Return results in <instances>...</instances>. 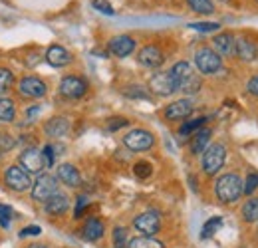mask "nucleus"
Here are the masks:
<instances>
[{"instance_id":"nucleus-1","label":"nucleus","mask_w":258,"mask_h":248,"mask_svg":"<svg viewBox=\"0 0 258 248\" xmlns=\"http://www.w3.org/2000/svg\"><path fill=\"white\" fill-rule=\"evenodd\" d=\"M242 191H244V183L240 181L238 175H232V173L219 177V181L215 185V193H217L219 201H223L226 205L238 201L242 197Z\"/></svg>"},{"instance_id":"nucleus-2","label":"nucleus","mask_w":258,"mask_h":248,"mask_svg":"<svg viewBox=\"0 0 258 248\" xmlns=\"http://www.w3.org/2000/svg\"><path fill=\"white\" fill-rule=\"evenodd\" d=\"M226 159V147L223 143H213L203 151V171L207 175H217Z\"/></svg>"},{"instance_id":"nucleus-3","label":"nucleus","mask_w":258,"mask_h":248,"mask_svg":"<svg viewBox=\"0 0 258 248\" xmlns=\"http://www.w3.org/2000/svg\"><path fill=\"white\" fill-rule=\"evenodd\" d=\"M4 183L10 191L14 193H24L28 189H32V179H30V173L24 171L20 165H12L6 169L4 173Z\"/></svg>"},{"instance_id":"nucleus-4","label":"nucleus","mask_w":258,"mask_h":248,"mask_svg":"<svg viewBox=\"0 0 258 248\" xmlns=\"http://www.w3.org/2000/svg\"><path fill=\"white\" fill-rule=\"evenodd\" d=\"M195 66H197V70H199L201 74L211 76V74H215V72L221 70L223 58H221L213 48H201V50H197V54H195Z\"/></svg>"},{"instance_id":"nucleus-5","label":"nucleus","mask_w":258,"mask_h":248,"mask_svg":"<svg viewBox=\"0 0 258 248\" xmlns=\"http://www.w3.org/2000/svg\"><path fill=\"white\" fill-rule=\"evenodd\" d=\"M32 199L38 203H46L52 195L58 193V179L54 175H48V173H42L38 175V179L32 183Z\"/></svg>"},{"instance_id":"nucleus-6","label":"nucleus","mask_w":258,"mask_h":248,"mask_svg":"<svg viewBox=\"0 0 258 248\" xmlns=\"http://www.w3.org/2000/svg\"><path fill=\"white\" fill-rule=\"evenodd\" d=\"M155 143V137L147 129H133L123 137V145L129 151H147Z\"/></svg>"},{"instance_id":"nucleus-7","label":"nucleus","mask_w":258,"mask_h":248,"mask_svg":"<svg viewBox=\"0 0 258 248\" xmlns=\"http://www.w3.org/2000/svg\"><path fill=\"white\" fill-rule=\"evenodd\" d=\"M133 228L137 232H141V236H153L161 228V217L155 211L141 213V215H137L133 218Z\"/></svg>"},{"instance_id":"nucleus-8","label":"nucleus","mask_w":258,"mask_h":248,"mask_svg":"<svg viewBox=\"0 0 258 248\" xmlns=\"http://www.w3.org/2000/svg\"><path fill=\"white\" fill-rule=\"evenodd\" d=\"M20 167L28 173H34V175H42V171L46 169V163H44V157H42V151H38L36 147H28L24 149L20 157Z\"/></svg>"},{"instance_id":"nucleus-9","label":"nucleus","mask_w":258,"mask_h":248,"mask_svg":"<svg viewBox=\"0 0 258 248\" xmlns=\"http://www.w3.org/2000/svg\"><path fill=\"white\" fill-rule=\"evenodd\" d=\"M149 90L157 95H171V93L177 92V86H175V80L171 76V72H159L155 74L151 80H149Z\"/></svg>"},{"instance_id":"nucleus-10","label":"nucleus","mask_w":258,"mask_h":248,"mask_svg":"<svg viewBox=\"0 0 258 248\" xmlns=\"http://www.w3.org/2000/svg\"><path fill=\"white\" fill-rule=\"evenodd\" d=\"M18 92H20V95H24V97L38 99V97H44V95H46L48 88H46V84H44L40 78L26 76V78L20 80V84H18Z\"/></svg>"},{"instance_id":"nucleus-11","label":"nucleus","mask_w":258,"mask_h":248,"mask_svg":"<svg viewBox=\"0 0 258 248\" xmlns=\"http://www.w3.org/2000/svg\"><path fill=\"white\" fill-rule=\"evenodd\" d=\"M86 92H88V84H86V80H82L78 76H66L64 80L60 82V93L64 97L78 99V97H82Z\"/></svg>"},{"instance_id":"nucleus-12","label":"nucleus","mask_w":258,"mask_h":248,"mask_svg":"<svg viewBox=\"0 0 258 248\" xmlns=\"http://www.w3.org/2000/svg\"><path fill=\"white\" fill-rule=\"evenodd\" d=\"M191 113H193V103H191V99H177V101H173L171 105H167L165 111H163V115H165L169 121L187 119Z\"/></svg>"},{"instance_id":"nucleus-13","label":"nucleus","mask_w":258,"mask_h":248,"mask_svg":"<svg viewBox=\"0 0 258 248\" xmlns=\"http://www.w3.org/2000/svg\"><path fill=\"white\" fill-rule=\"evenodd\" d=\"M137 62L141 64V66H145V68H159V66L165 62V56H163L159 46L149 44V46H145V48L139 50Z\"/></svg>"},{"instance_id":"nucleus-14","label":"nucleus","mask_w":258,"mask_h":248,"mask_svg":"<svg viewBox=\"0 0 258 248\" xmlns=\"http://www.w3.org/2000/svg\"><path fill=\"white\" fill-rule=\"evenodd\" d=\"M213 46L221 58H230L234 56V50H236V38L230 32H223L213 40Z\"/></svg>"},{"instance_id":"nucleus-15","label":"nucleus","mask_w":258,"mask_h":248,"mask_svg":"<svg viewBox=\"0 0 258 248\" xmlns=\"http://www.w3.org/2000/svg\"><path fill=\"white\" fill-rule=\"evenodd\" d=\"M133 50H135V40L131 36L121 34V36H115L109 40V52L117 58H125L129 54H133Z\"/></svg>"},{"instance_id":"nucleus-16","label":"nucleus","mask_w":258,"mask_h":248,"mask_svg":"<svg viewBox=\"0 0 258 248\" xmlns=\"http://www.w3.org/2000/svg\"><path fill=\"white\" fill-rule=\"evenodd\" d=\"M103 232H105V226H103V222L96 217L88 218L86 224L82 226V238L88 240V242H96V240H99V238L103 236Z\"/></svg>"},{"instance_id":"nucleus-17","label":"nucleus","mask_w":258,"mask_h":248,"mask_svg":"<svg viewBox=\"0 0 258 248\" xmlns=\"http://www.w3.org/2000/svg\"><path fill=\"white\" fill-rule=\"evenodd\" d=\"M236 58L242 62H254L258 58V46L254 42H250L248 38H240L236 40V50H234Z\"/></svg>"},{"instance_id":"nucleus-18","label":"nucleus","mask_w":258,"mask_h":248,"mask_svg":"<svg viewBox=\"0 0 258 248\" xmlns=\"http://www.w3.org/2000/svg\"><path fill=\"white\" fill-rule=\"evenodd\" d=\"M58 179H60L64 185L72 187V189H78V187L82 185V175H80V171H78L74 165H70V163H64V165L58 167Z\"/></svg>"},{"instance_id":"nucleus-19","label":"nucleus","mask_w":258,"mask_h":248,"mask_svg":"<svg viewBox=\"0 0 258 248\" xmlns=\"http://www.w3.org/2000/svg\"><path fill=\"white\" fill-rule=\"evenodd\" d=\"M46 62L54 68H64L72 62V54L62 46H50L46 52Z\"/></svg>"},{"instance_id":"nucleus-20","label":"nucleus","mask_w":258,"mask_h":248,"mask_svg":"<svg viewBox=\"0 0 258 248\" xmlns=\"http://www.w3.org/2000/svg\"><path fill=\"white\" fill-rule=\"evenodd\" d=\"M68 209H70V199L60 191L46 201V213L48 215H56L58 217V215H64Z\"/></svg>"},{"instance_id":"nucleus-21","label":"nucleus","mask_w":258,"mask_h":248,"mask_svg":"<svg viewBox=\"0 0 258 248\" xmlns=\"http://www.w3.org/2000/svg\"><path fill=\"white\" fill-rule=\"evenodd\" d=\"M171 76H173V80H175V86H177V92L181 90V86L193 76V68H191V64L189 62H177L171 70Z\"/></svg>"},{"instance_id":"nucleus-22","label":"nucleus","mask_w":258,"mask_h":248,"mask_svg":"<svg viewBox=\"0 0 258 248\" xmlns=\"http://www.w3.org/2000/svg\"><path fill=\"white\" fill-rule=\"evenodd\" d=\"M211 135H213V131H211L209 127H201V129L195 133L193 139H191V153H193V155H199V153H203V151L209 147Z\"/></svg>"},{"instance_id":"nucleus-23","label":"nucleus","mask_w":258,"mask_h":248,"mask_svg":"<svg viewBox=\"0 0 258 248\" xmlns=\"http://www.w3.org/2000/svg\"><path fill=\"white\" fill-rule=\"evenodd\" d=\"M44 131L48 137H64L70 131V121L66 117H52L50 121H46Z\"/></svg>"},{"instance_id":"nucleus-24","label":"nucleus","mask_w":258,"mask_h":248,"mask_svg":"<svg viewBox=\"0 0 258 248\" xmlns=\"http://www.w3.org/2000/svg\"><path fill=\"white\" fill-rule=\"evenodd\" d=\"M14 115H16L14 99H10L6 95H0V121L10 123V121H14Z\"/></svg>"},{"instance_id":"nucleus-25","label":"nucleus","mask_w":258,"mask_h":248,"mask_svg":"<svg viewBox=\"0 0 258 248\" xmlns=\"http://www.w3.org/2000/svg\"><path fill=\"white\" fill-rule=\"evenodd\" d=\"M127 248H165L163 242H159L153 236H135L127 242Z\"/></svg>"},{"instance_id":"nucleus-26","label":"nucleus","mask_w":258,"mask_h":248,"mask_svg":"<svg viewBox=\"0 0 258 248\" xmlns=\"http://www.w3.org/2000/svg\"><path fill=\"white\" fill-rule=\"evenodd\" d=\"M242 218L246 222H256L258 220V197H252L250 201L244 203V207H242Z\"/></svg>"},{"instance_id":"nucleus-27","label":"nucleus","mask_w":258,"mask_h":248,"mask_svg":"<svg viewBox=\"0 0 258 248\" xmlns=\"http://www.w3.org/2000/svg\"><path fill=\"white\" fill-rule=\"evenodd\" d=\"M187 4L191 6V10L197 12V14H213L215 12L213 0H187Z\"/></svg>"},{"instance_id":"nucleus-28","label":"nucleus","mask_w":258,"mask_h":248,"mask_svg":"<svg viewBox=\"0 0 258 248\" xmlns=\"http://www.w3.org/2000/svg\"><path fill=\"white\" fill-rule=\"evenodd\" d=\"M221 224H223V218H221V217L209 218V220L203 224V230H201V238H211L215 232H219Z\"/></svg>"},{"instance_id":"nucleus-29","label":"nucleus","mask_w":258,"mask_h":248,"mask_svg":"<svg viewBox=\"0 0 258 248\" xmlns=\"http://www.w3.org/2000/svg\"><path fill=\"white\" fill-rule=\"evenodd\" d=\"M12 84H14V74L8 68H0V95L8 92Z\"/></svg>"},{"instance_id":"nucleus-30","label":"nucleus","mask_w":258,"mask_h":248,"mask_svg":"<svg viewBox=\"0 0 258 248\" xmlns=\"http://www.w3.org/2000/svg\"><path fill=\"white\" fill-rule=\"evenodd\" d=\"M207 121V117H197V119H191V121H187V123L181 125V129H179V133L181 135H191V133H197L203 125Z\"/></svg>"},{"instance_id":"nucleus-31","label":"nucleus","mask_w":258,"mask_h":248,"mask_svg":"<svg viewBox=\"0 0 258 248\" xmlns=\"http://www.w3.org/2000/svg\"><path fill=\"white\" fill-rule=\"evenodd\" d=\"M127 230L123 226L113 228V248H127Z\"/></svg>"},{"instance_id":"nucleus-32","label":"nucleus","mask_w":258,"mask_h":248,"mask_svg":"<svg viewBox=\"0 0 258 248\" xmlns=\"http://www.w3.org/2000/svg\"><path fill=\"white\" fill-rule=\"evenodd\" d=\"M133 173H135L139 179H147V177L153 173V167H151L149 161H137V163L133 165Z\"/></svg>"},{"instance_id":"nucleus-33","label":"nucleus","mask_w":258,"mask_h":248,"mask_svg":"<svg viewBox=\"0 0 258 248\" xmlns=\"http://www.w3.org/2000/svg\"><path fill=\"white\" fill-rule=\"evenodd\" d=\"M201 90V78L197 76V74H193L183 86H181V90L179 92H185V93H197Z\"/></svg>"},{"instance_id":"nucleus-34","label":"nucleus","mask_w":258,"mask_h":248,"mask_svg":"<svg viewBox=\"0 0 258 248\" xmlns=\"http://www.w3.org/2000/svg\"><path fill=\"white\" fill-rule=\"evenodd\" d=\"M14 145H16V139H14L8 131H0V153L10 151Z\"/></svg>"},{"instance_id":"nucleus-35","label":"nucleus","mask_w":258,"mask_h":248,"mask_svg":"<svg viewBox=\"0 0 258 248\" xmlns=\"http://www.w3.org/2000/svg\"><path fill=\"white\" fill-rule=\"evenodd\" d=\"M258 189V173H248V177H246V181H244V191H242V195H252L254 191Z\"/></svg>"},{"instance_id":"nucleus-36","label":"nucleus","mask_w":258,"mask_h":248,"mask_svg":"<svg viewBox=\"0 0 258 248\" xmlns=\"http://www.w3.org/2000/svg\"><path fill=\"white\" fill-rule=\"evenodd\" d=\"M88 205H90V201H88V197H78V203H76V211H74V218H82L84 215V211L88 209Z\"/></svg>"},{"instance_id":"nucleus-37","label":"nucleus","mask_w":258,"mask_h":248,"mask_svg":"<svg viewBox=\"0 0 258 248\" xmlns=\"http://www.w3.org/2000/svg\"><path fill=\"white\" fill-rule=\"evenodd\" d=\"M191 28L201 32H215L221 28V24H217V22H195V24H191Z\"/></svg>"},{"instance_id":"nucleus-38","label":"nucleus","mask_w":258,"mask_h":248,"mask_svg":"<svg viewBox=\"0 0 258 248\" xmlns=\"http://www.w3.org/2000/svg\"><path fill=\"white\" fill-rule=\"evenodd\" d=\"M92 4H94V8H96V10L103 12V14H109V16H111V14L115 12V10H113V6H111L107 0H94Z\"/></svg>"},{"instance_id":"nucleus-39","label":"nucleus","mask_w":258,"mask_h":248,"mask_svg":"<svg viewBox=\"0 0 258 248\" xmlns=\"http://www.w3.org/2000/svg\"><path fill=\"white\" fill-rule=\"evenodd\" d=\"M42 157H44V163L46 167H52L54 161H56V155H54V145H46L44 151H42Z\"/></svg>"},{"instance_id":"nucleus-40","label":"nucleus","mask_w":258,"mask_h":248,"mask_svg":"<svg viewBox=\"0 0 258 248\" xmlns=\"http://www.w3.org/2000/svg\"><path fill=\"white\" fill-rule=\"evenodd\" d=\"M129 121L125 119V117H113V119H109L107 121V129L109 131H115V129H121V127H125Z\"/></svg>"},{"instance_id":"nucleus-41","label":"nucleus","mask_w":258,"mask_h":248,"mask_svg":"<svg viewBox=\"0 0 258 248\" xmlns=\"http://www.w3.org/2000/svg\"><path fill=\"white\" fill-rule=\"evenodd\" d=\"M40 232H42L40 226H26V228L20 230V236H38Z\"/></svg>"},{"instance_id":"nucleus-42","label":"nucleus","mask_w":258,"mask_h":248,"mask_svg":"<svg viewBox=\"0 0 258 248\" xmlns=\"http://www.w3.org/2000/svg\"><path fill=\"white\" fill-rule=\"evenodd\" d=\"M246 90L252 93V95H258V74H256V76H252V78L248 80V84H246Z\"/></svg>"},{"instance_id":"nucleus-43","label":"nucleus","mask_w":258,"mask_h":248,"mask_svg":"<svg viewBox=\"0 0 258 248\" xmlns=\"http://www.w3.org/2000/svg\"><path fill=\"white\" fill-rule=\"evenodd\" d=\"M8 215H10V209L0 205V224L2 226H8Z\"/></svg>"},{"instance_id":"nucleus-44","label":"nucleus","mask_w":258,"mask_h":248,"mask_svg":"<svg viewBox=\"0 0 258 248\" xmlns=\"http://www.w3.org/2000/svg\"><path fill=\"white\" fill-rule=\"evenodd\" d=\"M28 248H50L48 244H42V242H38V244H30Z\"/></svg>"},{"instance_id":"nucleus-45","label":"nucleus","mask_w":258,"mask_h":248,"mask_svg":"<svg viewBox=\"0 0 258 248\" xmlns=\"http://www.w3.org/2000/svg\"><path fill=\"white\" fill-rule=\"evenodd\" d=\"M223 2H226V0H223Z\"/></svg>"}]
</instances>
